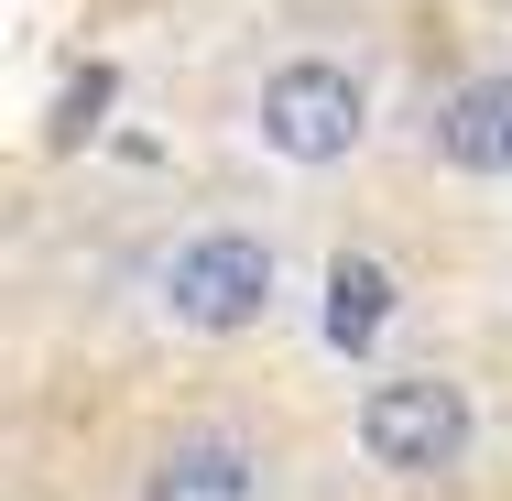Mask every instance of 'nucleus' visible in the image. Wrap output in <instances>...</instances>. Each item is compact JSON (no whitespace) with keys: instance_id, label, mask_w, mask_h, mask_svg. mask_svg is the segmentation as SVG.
<instances>
[{"instance_id":"f257e3e1","label":"nucleus","mask_w":512,"mask_h":501,"mask_svg":"<svg viewBox=\"0 0 512 501\" xmlns=\"http://www.w3.org/2000/svg\"><path fill=\"white\" fill-rule=\"evenodd\" d=\"M284 240L251 229V218H197L175 229L153 262H142V316L164 338H197V349H229V338H262L284 316Z\"/></svg>"},{"instance_id":"f03ea898","label":"nucleus","mask_w":512,"mask_h":501,"mask_svg":"<svg viewBox=\"0 0 512 501\" xmlns=\"http://www.w3.org/2000/svg\"><path fill=\"white\" fill-rule=\"evenodd\" d=\"M240 131H251V153L284 164V175H338V164H360L371 131H382L371 66L338 55V44H295V55H273V66L251 77Z\"/></svg>"},{"instance_id":"7ed1b4c3","label":"nucleus","mask_w":512,"mask_h":501,"mask_svg":"<svg viewBox=\"0 0 512 501\" xmlns=\"http://www.w3.org/2000/svg\"><path fill=\"white\" fill-rule=\"evenodd\" d=\"M349 436H360V458L382 480H458L469 447H480V403L447 371H382L349 403Z\"/></svg>"},{"instance_id":"20e7f679","label":"nucleus","mask_w":512,"mask_h":501,"mask_svg":"<svg viewBox=\"0 0 512 501\" xmlns=\"http://www.w3.org/2000/svg\"><path fill=\"white\" fill-rule=\"evenodd\" d=\"M414 142H425V164L458 175V186H512V66L447 77V88L425 99V120H414Z\"/></svg>"},{"instance_id":"39448f33","label":"nucleus","mask_w":512,"mask_h":501,"mask_svg":"<svg viewBox=\"0 0 512 501\" xmlns=\"http://www.w3.org/2000/svg\"><path fill=\"white\" fill-rule=\"evenodd\" d=\"M262 491H273V469H262V447L240 425H186L142 469V501H262Z\"/></svg>"},{"instance_id":"423d86ee","label":"nucleus","mask_w":512,"mask_h":501,"mask_svg":"<svg viewBox=\"0 0 512 501\" xmlns=\"http://www.w3.org/2000/svg\"><path fill=\"white\" fill-rule=\"evenodd\" d=\"M393 316H404V284H393L382 251H327V273H316V338L338 360H371Z\"/></svg>"},{"instance_id":"0eeeda50","label":"nucleus","mask_w":512,"mask_h":501,"mask_svg":"<svg viewBox=\"0 0 512 501\" xmlns=\"http://www.w3.org/2000/svg\"><path fill=\"white\" fill-rule=\"evenodd\" d=\"M109 99H120V77H109V66L66 77V99H55V131H44V142H55V153H77V142L99 131V109H109Z\"/></svg>"}]
</instances>
